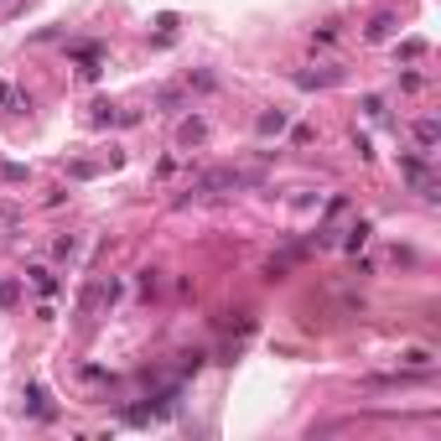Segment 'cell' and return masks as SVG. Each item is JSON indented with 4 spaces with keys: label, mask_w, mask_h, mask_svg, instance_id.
<instances>
[{
    "label": "cell",
    "mask_w": 441,
    "mask_h": 441,
    "mask_svg": "<svg viewBox=\"0 0 441 441\" xmlns=\"http://www.w3.org/2000/svg\"><path fill=\"white\" fill-rule=\"evenodd\" d=\"M0 110H26V99H21L16 84H0Z\"/></svg>",
    "instance_id": "52a82bcc"
},
{
    "label": "cell",
    "mask_w": 441,
    "mask_h": 441,
    "mask_svg": "<svg viewBox=\"0 0 441 441\" xmlns=\"http://www.w3.org/2000/svg\"><path fill=\"white\" fill-rule=\"evenodd\" d=\"M400 88L416 93V88H426V78H421V73H400Z\"/></svg>",
    "instance_id": "5bb4252c"
},
{
    "label": "cell",
    "mask_w": 441,
    "mask_h": 441,
    "mask_svg": "<svg viewBox=\"0 0 441 441\" xmlns=\"http://www.w3.org/2000/svg\"><path fill=\"white\" fill-rule=\"evenodd\" d=\"M421 52H426V42H421V37H410V42L400 47V58H421Z\"/></svg>",
    "instance_id": "9a60e30c"
},
{
    "label": "cell",
    "mask_w": 441,
    "mask_h": 441,
    "mask_svg": "<svg viewBox=\"0 0 441 441\" xmlns=\"http://www.w3.org/2000/svg\"><path fill=\"white\" fill-rule=\"evenodd\" d=\"M255 130H260V136H280V130H286V110H265L255 119Z\"/></svg>",
    "instance_id": "5b68a950"
},
{
    "label": "cell",
    "mask_w": 441,
    "mask_h": 441,
    "mask_svg": "<svg viewBox=\"0 0 441 441\" xmlns=\"http://www.w3.org/2000/svg\"><path fill=\"white\" fill-rule=\"evenodd\" d=\"M182 104H187V93H177V88L162 93V110H182Z\"/></svg>",
    "instance_id": "4fadbf2b"
},
{
    "label": "cell",
    "mask_w": 441,
    "mask_h": 441,
    "mask_svg": "<svg viewBox=\"0 0 441 441\" xmlns=\"http://www.w3.org/2000/svg\"><path fill=\"white\" fill-rule=\"evenodd\" d=\"M21 301V280H0V306H16Z\"/></svg>",
    "instance_id": "30bf717a"
},
{
    "label": "cell",
    "mask_w": 441,
    "mask_h": 441,
    "mask_svg": "<svg viewBox=\"0 0 441 441\" xmlns=\"http://www.w3.org/2000/svg\"><path fill=\"white\" fill-rule=\"evenodd\" d=\"M140 291H145V296H156V291H162V270H140Z\"/></svg>",
    "instance_id": "7c38bea8"
},
{
    "label": "cell",
    "mask_w": 441,
    "mask_h": 441,
    "mask_svg": "<svg viewBox=\"0 0 441 441\" xmlns=\"http://www.w3.org/2000/svg\"><path fill=\"white\" fill-rule=\"evenodd\" d=\"M26 410H32L37 421H52V416H58V405L47 400V390H42V384H32V390H26Z\"/></svg>",
    "instance_id": "7a4b0ae2"
},
{
    "label": "cell",
    "mask_w": 441,
    "mask_h": 441,
    "mask_svg": "<svg viewBox=\"0 0 441 441\" xmlns=\"http://www.w3.org/2000/svg\"><path fill=\"white\" fill-rule=\"evenodd\" d=\"M52 255H58V260H73V255H78V234L58 239V244H52Z\"/></svg>",
    "instance_id": "8fae6325"
},
{
    "label": "cell",
    "mask_w": 441,
    "mask_h": 441,
    "mask_svg": "<svg viewBox=\"0 0 441 441\" xmlns=\"http://www.w3.org/2000/svg\"><path fill=\"white\" fill-rule=\"evenodd\" d=\"M436 136H441L436 119H421V125H416V140H421V151H426V156H436Z\"/></svg>",
    "instance_id": "8992f818"
},
{
    "label": "cell",
    "mask_w": 441,
    "mask_h": 441,
    "mask_svg": "<svg viewBox=\"0 0 441 441\" xmlns=\"http://www.w3.org/2000/svg\"><path fill=\"white\" fill-rule=\"evenodd\" d=\"M369 234H374V223H369V218H358V223H353V229H348V234H343V249H348V255H358V249H364V244H369Z\"/></svg>",
    "instance_id": "277c9868"
},
{
    "label": "cell",
    "mask_w": 441,
    "mask_h": 441,
    "mask_svg": "<svg viewBox=\"0 0 441 441\" xmlns=\"http://www.w3.org/2000/svg\"><path fill=\"white\" fill-rule=\"evenodd\" d=\"M208 140V119H182V130H177V145H203Z\"/></svg>",
    "instance_id": "3957f363"
},
{
    "label": "cell",
    "mask_w": 441,
    "mask_h": 441,
    "mask_svg": "<svg viewBox=\"0 0 441 441\" xmlns=\"http://www.w3.org/2000/svg\"><path fill=\"white\" fill-rule=\"evenodd\" d=\"M32 286H37V291H47V296H52V291H58V275H52L47 265H37V270H32Z\"/></svg>",
    "instance_id": "ba28073f"
},
{
    "label": "cell",
    "mask_w": 441,
    "mask_h": 441,
    "mask_svg": "<svg viewBox=\"0 0 441 441\" xmlns=\"http://www.w3.org/2000/svg\"><path fill=\"white\" fill-rule=\"evenodd\" d=\"M390 32H395V16H374V26H369V42H384Z\"/></svg>",
    "instance_id": "9c48e42d"
},
{
    "label": "cell",
    "mask_w": 441,
    "mask_h": 441,
    "mask_svg": "<svg viewBox=\"0 0 441 441\" xmlns=\"http://www.w3.org/2000/svg\"><path fill=\"white\" fill-rule=\"evenodd\" d=\"M68 58L78 62V73H84L88 84L104 73V47H99V42H73V47H68Z\"/></svg>",
    "instance_id": "6da1fadb"
}]
</instances>
